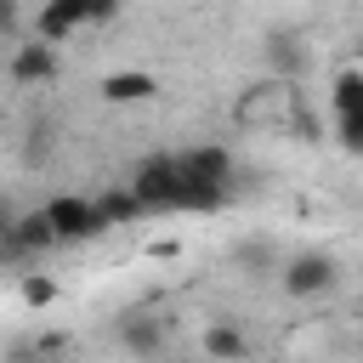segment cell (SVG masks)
I'll return each instance as SVG.
<instances>
[{"instance_id":"1","label":"cell","mask_w":363,"mask_h":363,"mask_svg":"<svg viewBox=\"0 0 363 363\" xmlns=\"http://www.w3.org/2000/svg\"><path fill=\"white\" fill-rule=\"evenodd\" d=\"M45 221H51L57 244H85V238L108 233L102 204H96V199H79V193H57V199L45 204Z\"/></svg>"},{"instance_id":"2","label":"cell","mask_w":363,"mask_h":363,"mask_svg":"<svg viewBox=\"0 0 363 363\" xmlns=\"http://www.w3.org/2000/svg\"><path fill=\"white\" fill-rule=\"evenodd\" d=\"M113 11H119V0H45V6H40V40H45V45H62L74 28L108 23Z\"/></svg>"},{"instance_id":"3","label":"cell","mask_w":363,"mask_h":363,"mask_svg":"<svg viewBox=\"0 0 363 363\" xmlns=\"http://www.w3.org/2000/svg\"><path fill=\"white\" fill-rule=\"evenodd\" d=\"M335 278H340V267H335V255H323V250H306V255H289V261H284V272H278V284H284V295H295V301H312V295H329V289H335Z\"/></svg>"},{"instance_id":"4","label":"cell","mask_w":363,"mask_h":363,"mask_svg":"<svg viewBox=\"0 0 363 363\" xmlns=\"http://www.w3.org/2000/svg\"><path fill=\"white\" fill-rule=\"evenodd\" d=\"M130 193H136V204H142V210H170V199H176V159H170V153H159V159L136 164Z\"/></svg>"},{"instance_id":"5","label":"cell","mask_w":363,"mask_h":363,"mask_svg":"<svg viewBox=\"0 0 363 363\" xmlns=\"http://www.w3.org/2000/svg\"><path fill=\"white\" fill-rule=\"evenodd\" d=\"M119 346L147 363V357L164 352V323H159L153 312H125V318H119Z\"/></svg>"},{"instance_id":"6","label":"cell","mask_w":363,"mask_h":363,"mask_svg":"<svg viewBox=\"0 0 363 363\" xmlns=\"http://www.w3.org/2000/svg\"><path fill=\"white\" fill-rule=\"evenodd\" d=\"M176 170L193 176V182L233 187V153H227V147H187V153H176Z\"/></svg>"},{"instance_id":"7","label":"cell","mask_w":363,"mask_h":363,"mask_svg":"<svg viewBox=\"0 0 363 363\" xmlns=\"http://www.w3.org/2000/svg\"><path fill=\"white\" fill-rule=\"evenodd\" d=\"M11 79H17V85H45V79H57V45H45V40L17 45V51H11Z\"/></svg>"},{"instance_id":"8","label":"cell","mask_w":363,"mask_h":363,"mask_svg":"<svg viewBox=\"0 0 363 363\" xmlns=\"http://www.w3.org/2000/svg\"><path fill=\"white\" fill-rule=\"evenodd\" d=\"M267 68L284 74V79H295V74L306 68V45H301L289 28H272V34H267Z\"/></svg>"},{"instance_id":"9","label":"cell","mask_w":363,"mask_h":363,"mask_svg":"<svg viewBox=\"0 0 363 363\" xmlns=\"http://www.w3.org/2000/svg\"><path fill=\"white\" fill-rule=\"evenodd\" d=\"M250 346H244V329L238 323H227V318H216L210 329H204V357L210 363H238Z\"/></svg>"},{"instance_id":"10","label":"cell","mask_w":363,"mask_h":363,"mask_svg":"<svg viewBox=\"0 0 363 363\" xmlns=\"http://www.w3.org/2000/svg\"><path fill=\"white\" fill-rule=\"evenodd\" d=\"M153 91H159L153 74H136V68H119V74L102 79V102H147Z\"/></svg>"},{"instance_id":"11","label":"cell","mask_w":363,"mask_h":363,"mask_svg":"<svg viewBox=\"0 0 363 363\" xmlns=\"http://www.w3.org/2000/svg\"><path fill=\"white\" fill-rule=\"evenodd\" d=\"M221 199H227V187H216V182H193V176L176 170V199H170V210H216Z\"/></svg>"},{"instance_id":"12","label":"cell","mask_w":363,"mask_h":363,"mask_svg":"<svg viewBox=\"0 0 363 363\" xmlns=\"http://www.w3.org/2000/svg\"><path fill=\"white\" fill-rule=\"evenodd\" d=\"M57 244V233H51V221H45V210H34V216H23V221H11V250H51Z\"/></svg>"},{"instance_id":"13","label":"cell","mask_w":363,"mask_h":363,"mask_svg":"<svg viewBox=\"0 0 363 363\" xmlns=\"http://www.w3.org/2000/svg\"><path fill=\"white\" fill-rule=\"evenodd\" d=\"M233 261H238L244 272H255V278H261V272H272L278 250H272V238H244V244L233 250Z\"/></svg>"},{"instance_id":"14","label":"cell","mask_w":363,"mask_h":363,"mask_svg":"<svg viewBox=\"0 0 363 363\" xmlns=\"http://www.w3.org/2000/svg\"><path fill=\"white\" fill-rule=\"evenodd\" d=\"M363 113V74H340L335 79V119H357Z\"/></svg>"},{"instance_id":"15","label":"cell","mask_w":363,"mask_h":363,"mask_svg":"<svg viewBox=\"0 0 363 363\" xmlns=\"http://www.w3.org/2000/svg\"><path fill=\"white\" fill-rule=\"evenodd\" d=\"M96 204H102L108 227H113V221H130V216H142V204H136V193H130V187H119V193H102Z\"/></svg>"},{"instance_id":"16","label":"cell","mask_w":363,"mask_h":363,"mask_svg":"<svg viewBox=\"0 0 363 363\" xmlns=\"http://www.w3.org/2000/svg\"><path fill=\"white\" fill-rule=\"evenodd\" d=\"M51 153V119H34L28 125V164H40Z\"/></svg>"},{"instance_id":"17","label":"cell","mask_w":363,"mask_h":363,"mask_svg":"<svg viewBox=\"0 0 363 363\" xmlns=\"http://www.w3.org/2000/svg\"><path fill=\"white\" fill-rule=\"evenodd\" d=\"M23 301H28V306H51V301H57V284H51V278H23Z\"/></svg>"},{"instance_id":"18","label":"cell","mask_w":363,"mask_h":363,"mask_svg":"<svg viewBox=\"0 0 363 363\" xmlns=\"http://www.w3.org/2000/svg\"><path fill=\"white\" fill-rule=\"evenodd\" d=\"M335 125H340V142H346L352 153H363V113H357V119H335Z\"/></svg>"},{"instance_id":"19","label":"cell","mask_w":363,"mask_h":363,"mask_svg":"<svg viewBox=\"0 0 363 363\" xmlns=\"http://www.w3.org/2000/svg\"><path fill=\"white\" fill-rule=\"evenodd\" d=\"M17 17H23V11H17V0H0V34H6V40L17 34Z\"/></svg>"}]
</instances>
